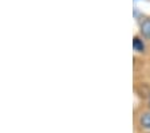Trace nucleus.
Instances as JSON below:
<instances>
[{"label":"nucleus","instance_id":"nucleus-1","mask_svg":"<svg viewBox=\"0 0 150 133\" xmlns=\"http://www.w3.org/2000/svg\"><path fill=\"white\" fill-rule=\"evenodd\" d=\"M141 34L145 39H150V18L141 23Z\"/></svg>","mask_w":150,"mask_h":133},{"label":"nucleus","instance_id":"nucleus-3","mask_svg":"<svg viewBox=\"0 0 150 133\" xmlns=\"http://www.w3.org/2000/svg\"><path fill=\"white\" fill-rule=\"evenodd\" d=\"M137 92L141 97H147V98L150 97V87L146 85V83H141V85L137 87Z\"/></svg>","mask_w":150,"mask_h":133},{"label":"nucleus","instance_id":"nucleus-5","mask_svg":"<svg viewBox=\"0 0 150 133\" xmlns=\"http://www.w3.org/2000/svg\"><path fill=\"white\" fill-rule=\"evenodd\" d=\"M149 104H150V97H149Z\"/></svg>","mask_w":150,"mask_h":133},{"label":"nucleus","instance_id":"nucleus-4","mask_svg":"<svg viewBox=\"0 0 150 133\" xmlns=\"http://www.w3.org/2000/svg\"><path fill=\"white\" fill-rule=\"evenodd\" d=\"M133 47H134L135 51H138V53H142V51H144V48H145L144 42L141 41L138 36H135L134 41H133Z\"/></svg>","mask_w":150,"mask_h":133},{"label":"nucleus","instance_id":"nucleus-2","mask_svg":"<svg viewBox=\"0 0 150 133\" xmlns=\"http://www.w3.org/2000/svg\"><path fill=\"white\" fill-rule=\"evenodd\" d=\"M139 125L146 130H150V112H145L139 117Z\"/></svg>","mask_w":150,"mask_h":133}]
</instances>
